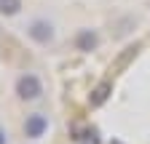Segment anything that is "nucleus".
<instances>
[{
    "instance_id": "nucleus-1",
    "label": "nucleus",
    "mask_w": 150,
    "mask_h": 144,
    "mask_svg": "<svg viewBox=\"0 0 150 144\" xmlns=\"http://www.w3.org/2000/svg\"><path fill=\"white\" fill-rule=\"evenodd\" d=\"M13 88H16V96L22 99V101H32V99L40 96V80H38L35 75H30V72L19 75Z\"/></svg>"
},
{
    "instance_id": "nucleus-6",
    "label": "nucleus",
    "mask_w": 150,
    "mask_h": 144,
    "mask_svg": "<svg viewBox=\"0 0 150 144\" xmlns=\"http://www.w3.org/2000/svg\"><path fill=\"white\" fill-rule=\"evenodd\" d=\"M22 11V0H0V13L3 16H16Z\"/></svg>"
},
{
    "instance_id": "nucleus-7",
    "label": "nucleus",
    "mask_w": 150,
    "mask_h": 144,
    "mask_svg": "<svg viewBox=\"0 0 150 144\" xmlns=\"http://www.w3.org/2000/svg\"><path fill=\"white\" fill-rule=\"evenodd\" d=\"M75 139H78L81 144H99V131L97 128H86L81 136H75Z\"/></svg>"
},
{
    "instance_id": "nucleus-5",
    "label": "nucleus",
    "mask_w": 150,
    "mask_h": 144,
    "mask_svg": "<svg viewBox=\"0 0 150 144\" xmlns=\"http://www.w3.org/2000/svg\"><path fill=\"white\" fill-rule=\"evenodd\" d=\"M110 94H112V85L105 80V83H99V85L91 91V96H88V104H91V107H102V104L110 99Z\"/></svg>"
},
{
    "instance_id": "nucleus-2",
    "label": "nucleus",
    "mask_w": 150,
    "mask_h": 144,
    "mask_svg": "<svg viewBox=\"0 0 150 144\" xmlns=\"http://www.w3.org/2000/svg\"><path fill=\"white\" fill-rule=\"evenodd\" d=\"M46 131H48V117L46 115H40V112L27 115V120H24V136L27 139H40Z\"/></svg>"
},
{
    "instance_id": "nucleus-9",
    "label": "nucleus",
    "mask_w": 150,
    "mask_h": 144,
    "mask_svg": "<svg viewBox=\"0 0 150 144\" xmlns=\"http://www.w3.org/2000/svg\"><path fill=\"white\" fill-rule=\"evenodd\" d=\"M6 141H8V134H6L3 128H0V144H6Z\"/></svg>"
},
{
    "instance_id": "nucleus-8",
    "label": "nucleus",
    "mask_w": 150,
    "mask_h": 144,
    "mask_svg": "<svg viewBox=\"0 0 150 144\" xmlns=\"http://www.w3.org/2000/svg\"><path fill=\"white\" fill-rule=\"evenodd\" d=\"M137 51H139V45H131V48H126V53L118 59V69H121V67H126L131 59H134V56H137Z\"/></svg>"
},
{
    "instance_id": "nucleus-4",
    "label": "nucleus",
    "mask_w": 150,
    "mask_h": 144,
    "mask_svg": "<svg viewBox=\"0 0 150 144\" xmlns=\"http://www.w3.org/2000/svg\"><path fill=\"white\" fill-rule=\"evenodd\" d=\"M97 45H99V35L94 29H78V35H75V48L81 53H91Z\"/></svg>"
},
{
    "instance_id": "nucleus-10",
    "label": "nucleus",
    "mask_w": 150,
    "mask_h": 144,
    "mask_svg": "<svg viewBox=\"0 0 150 144\" xmlns=\"http://www.w3.org/2000/svg\"><path fill=\"white\" fill-rule=\"evenodd\" d=\"M110 144H123V141H121V139H112V141H110Z\"/></svg>"
},
{
    "instance_id": "nucleus-3",
    "label": "nucleus",
    "mask_w": 150,
    "mask_h": 144,
    "mask_svg": "<svg viewBox=\"0 0 150 144\" xmlns=\"http://www.w3.org/2000/svg\"><path fill=\"white\" fill-rule=\"evenodd\" d=\"M27 35H30L35 43L46 45V43H51V40H54V27H51L48 22H43V19H35V22H30Z\"/></svg>"
}]
</instances>
